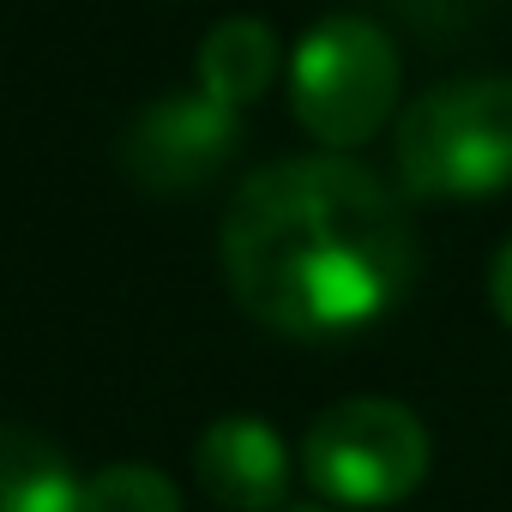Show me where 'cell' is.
<instances>
[{"label":"cell","instance_id":"obj_1","mask_svg":"<svg viewBox=\"0 0 512 512\" xmlns=\"http://www.w3.org/2000/svg\"><path fill=\"white\" fill-rule=\"evenodd\" d=\"M235 302L284 338H350L398 308L416 235L398 193L350 157H284L247 175L223 211Z\"/></svg>","mask_w":512,"mask_h":512},{"label":"cell","instance_id":"obj_2","mask_svg":"<svg viewBox=\"0 0 512 512\" xmlns=\"http://www.w3.org/2000/svg\"><path fill=\"white\" fill-rule=\"evenodd\" d=\"M416 199H488L512 187V79H458L410 103L392 139Z\"/></svg>","mask_w":512,"mask_h":512},{"label":"cell","instance_id":"obj_3","mask_svg":"<svg viewBox=\"0 0 512 512\" xmlns=\"http://www.w3.org/2000/svg\"><path fill=\"white\" fill-rule=\"evenodd\" d=\"M290 103H296V121L332 151L374 139L392 121V103H398V49H392V37L368 19H320L296 43Z\"/></svg>","mask_w":512,"mask_h":512},{"label":"cell","instance_id":"obj_4","mask_svg":"<svg viewBox=\"0 0 512 512\" xmlns=\"http://www.w3.org/2000/svg\"><path fill=\"white\" fill-rule=\"evenodd\" d=\"M308 482L338 506H398L428 476V434L392 398H344L314 416L302 446Z\"/></svg>","mask_w":512,"mask_h":512},{"label":"cell","instance_id":"obj_5","mask_svg":"<svg viewBox=\"0 0 512 512\" xmlns=\"http://www.w3.org/2000/svg\"><path fill=\"white\" fill-rule=\"evenodd\" d=\"M235 145H241V109L193 91V97H163L139 109L115 157L145 193H193L217 169H229Z\"/></svg>","mask_w":512,"mask_h":512},{"label":"cell","instance_id":"obj_6","mask_svg":"<svg viewBox=\"0 0 512 512\" xmlns=\"http://www.w3.org/2000/svg\"><path fill=\"white\" fill-rule=\"evenodd\" d=\"M193 464H199V488L229 512H266L290 488V458H284L278 428L253 422V416L211 422Z\"/></svg>","mask_w":512,"mask_h":512},{"label":"cell","instance_id":"obj_7","mask_svg":"<svg viewBox=\"0 0 512 512\" xmlns=\"http://www.w3.org/2000/svg\"><path fill=\"white\" fill-rule=\"evenodd\" d=\"M85 482L55 440L31 428H0V512H79Z\"/></svg>","mask_w":512,"mask_h":512},{"label":"cell","instance_id":"obj_8","mask_svg":"<svg viewBox=\"0 0 512 512\" xmlns=\"http://www.w3.org/2000/svg\"><path fill=\"white\" fill-rule=\"evenodd\" d=\"M278 73V37L266 19H223L205 43H199V79H205V97L241 109L253 103Z\"/></svg>","mask_w":512,"mask_h":512},{"label":"cell","instance_id":"obj_9","mask_svg":"<svg viewBox=\"0 0 512 512\" xmlns=\"http://www.w3.org/2000/svg\"><path fill=\"white\" fill-rule=\"evenodd\" d=\"M79 512H181V494L151 464H109L85 482Z\"/></svg>","mask_w":512,"mask_h":512},{"label":"cell","instance_id":"obj_10","mask_svg":"<svg viewBox=\"0 0 512 512\" xmlns=\"http://www.w3.org/2000/svg\"><path fill=\"white\" fill-rule=\"evenodd\" d=\"M488 302H494V314L512 326V241L494 253V266H488Z\"/></svg>","mask_w":512,"mask_h":512}]
</instances>
